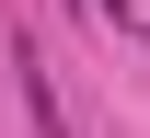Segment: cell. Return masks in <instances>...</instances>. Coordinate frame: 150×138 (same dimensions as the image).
I'll return each instance as SVG.
<instances>
[{"mask_svg":"<svg viewBox=\"0 0 150 138\" xmlns=\"http://www.w3.org/2000/svg\"><path fill=\"white\" fill-rule=\"evenodd\" d=\"M12 81H23V115H35V138H81L69 127V92H58V69H46V46L12 23Z\"/></svg>","mask_w":150,"mask_h":138,"instance_id":"cell-1","label":"cell"}]
</instances>
